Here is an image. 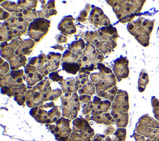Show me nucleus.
Listing matches in <instances>:
<instances>
[{
	"mask_svg": "<svg viewBox=\"0 0 159 141\" xmlns=\"http://www.w3.org/2000/svg\"><path fill=\"white\" fill-rule=\"evenodd\" d=\"M72 17L71 16H68L64 17L59 24L58 29L63 32H65L67 34H72L76 32V29L72 22Z\"/></svg>",
	"mask_w": 159,
	"mask_h": 141,
	"instance_id": "nucleus-1",
	"label": "nucleus"
}]
</instances>
